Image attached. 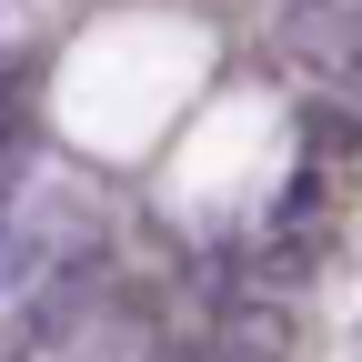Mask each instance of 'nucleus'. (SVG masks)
Segmentation results:
<instances>
[{
  "label": "nucleus",
  "mask_w": 362,
  "mask_h": 362,
  "mask_svg": "<svg viewBox=\"0 0 362 362\" xmlns=\"http://www.w3.org/2000/svg\"><path fill=\"white\" fill-rule=\"evenodd\" d=\"M272 40H282V61H302V71L342 81L352 101H362V0H292Z\"/></svg>",
  "instance_id": "nucleus-1"
},
{
  "label": "nucleus",
  "mask_w": 362,
  "mask_h": 362,
  "mask_svg": "<svg viewBox=\"0 0 362 362\" xmlns=\"http://www.w3.org/2000/svg\"><path fill=\"white\" fill-rule=\"evenodd\" d=\"M0 362H11V352H0Z\"/></svg>",
  "instance_id": "nucleus-6"
},
{
  "label": "nucleus",
  "mask_w": 362,
  "mask_h": 362,
  "mask_svg": "<svg viewBox=\"0 0 362 362\" xmlns=\"http://www.w3.org/2000/svg\"><path fill=\"white\" fill-rule=\"evenodd\" d=\"M302 141H312V161H362V101H312Z\"/></svg>",
  "instance_id": "nucleus-3"
},
{
  "label": "nucleus",
  "mask_w": 362,
  "mask_h": 362,
  "mask_svg": "<svg viewBox=\"0 0 362 362\" xmlns=\"http://www.w3.org/2000/svg\"><path fill=\"white\" fill-rule=\"evenodd\" d=\"M151 362H221V352H211V342H161Z\"/></svg>",
  "instance_id": "nucleus-5"
},
{
  "label": "nucleus",
  "mask_w": 362,
  "mask_h": 362,
  "mask_svg": "<svg viewBox=\"0 0 362 362\" xmlns=\"http://www.w3.org/2000/svg\"><path fill=\"white\" fill-rule=\"evenodd\" d=\"M272 232H322V161H302L272 202Z\"/></svg>",
  "instance_id": "nucleus-4"
},
{
  "label": "nucleus",
  "mask_w": 362,
  "mask_h": 362,
  "mask_svg": "<svg viewBox=\"0 0 362 362\" xmlns=\"http://www.w3.org/2000/svg\"><path fill=\"white\" fill-rule=\"evenodd\" d=\"M292 342H302V322H292V302L272 282H252V292H232L211 312V352L221 362H292Z\"/></svg>",
  "instance_id": "nucleus-2"
}]
</instances>
